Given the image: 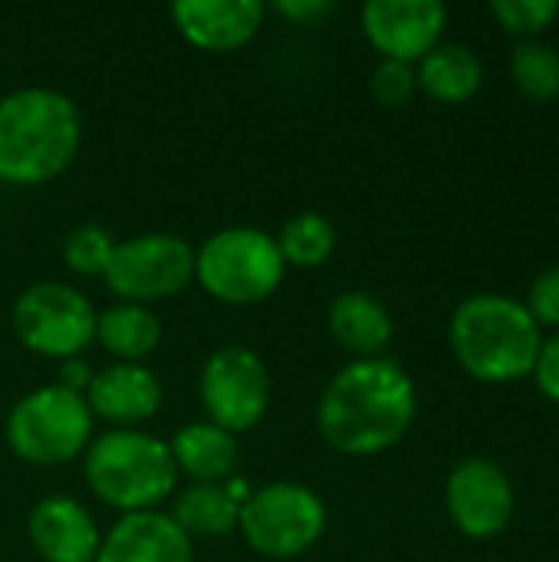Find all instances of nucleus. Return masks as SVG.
Instances as JSON below:
<instances>
[{
  "label": "nucleus",
  "instance_id": "obj_1",
  "mask_svg": "<svg viewBox=\"0 0 559 562\" xmlns=\"http://www.w3.org/2000/svg\"><path fill=\"white\" fill-rule=\"evenodd\" d=\"M415 408V382L399 359H356L323 389L316 428L329 448L353 458H372L409 435Z\"/></svg>",
  "mask_w": 559,
  "mask_h": 562
},
{
  "label": "nucleus",
  "instance_id": "obj_2",
  "mask_svg": "<svg viewBox=\"0 0 559 562\" xmlns=\"http://www.w3.org/2000/svg\"><path fill=\"white\" fill-rule=\"evenodd\" d=\"M79 142L82 119L69 95L26 86L0 99V181L46 184L72 165Z\"/></svg>",
  "mask_w": 559,
  "mask_h": 562
},
{
  "label": "nucleus",
  "instance_id": "obj_3",
  "mask_svg": "<svg viewBox=\"0 0 559 562\" xmlns=\"http://www.w3.org/2000/svg\"><path fill=\"white\" fill-rule=\"evenodd\" d=\"M448 342L471 379L507 385L534 375L544 329L521 300L504 293H474L455 306Z\"/></svg>",
  "mask_w": 559,
  "mask_h": 562
},
{
  "label": "nucleus",
  "instance_id": "obj_4",
  "mask_svg": "<svg viewBox=\"0 0 559 562\" xmlns=\"http://www.w3.org/2000/svg\"><path fill=\"white\" fill-rule=\"evenodd\" d=\"M82 471L92 494L122 514L155 510L178 481L171 448L138 428H112L99 435L86 448Z\"/></svg>",
  "mask_w": 559,
  "mask_h": 562
},
{
  "label": "nucleus",
  "instance_id": "obj_5",
  "mask_svg": "<svg viewBox=\"0 0 559 562\" xmlns=\"http://www.w3.org/2000/svg\"><path fill=\"white\" fill-rule=\"evenodd\" d=\"M283 273L277 240L260 227H224L194 250V277L221 303H260L277 293Z\"/></svg>",
  "mask_w": 559,
  "mask_h": 562
},
{
  "label": "nucleus",
  "instance_id": "obj_6",
  "mask_svg": "<svg viewBox=\"0 0 559 562\" xmlns=\"http://www.w3.org/2000/svg\"><path fill=\"white\" fill-rule=\"evenodd\" d=\"M10 451L40 468L66 464L89 448L92 412L82 395L53 385L26 392L7 415L3 425Z\"/></svg>",
  "mask_w": 559,
  "mask_h": 562
},
{
  "label": "nucleus",
  "instance_id": "obj_7",
  "mask_svg": "<svg viewBox=\"0 0 559 562\" xmlns=\"http://www.w3.org/2000/svg\"><path fill=\"white\" fill-rule=\"evenodd\" d=\"M237 530L254 553L270 560H293L326 533V504L306 484L277 481L250 491L241 501Z\"/></svg>",
  "mask_w": 559,
  "mask_h": 562
},
{
  "label": "nucleus",
  "instance_id": "obj_8",
  "mask_svg": "<svg viewBox=\"0 0 559 562\" xmlns=\"http://www.w3.org/2000/svg\"><path fill=\"white\" fill-rule=\"evenodd\" d=\"M13 333L36 356L72 359L96 339V310L79 290L40 280L16 296Z\"/></svg>",
  "mask_w": 559,
  "mask_h": 562
},
{
  "label": "nucleus",
  "instance_id": "obj_9",
  "mask_svg": "<svg viewBox=\"0 0 559 562\" xmlns=\"http://www.w3.org/2000/svg\"><path fill=\"white\" fill-rule=\"evenodd\" d=\"M105 283L122 303H155L181 293L194 280V247L178 234H138L115 240Z\"/></svg>",
  "mask_w": 559,
  "mask_h": 562
},
{
  "label": "nucleus",
  "instance_id": "obj_10",
  "mask_svg": "<svg viewBox=\"0 0 559 562\" xmlns=\"http://www.w3.org/2000/svg\"><path fill=\"white\" fill-rule=\"evenodd\" d=\"M201 405L208 422L244 435L257 428L270 408V375L264 359L247 346H221L201 369Z\"/></svg>",
  "mask_w": 559,
  "mask_h": 562
},
{
  "label": "nucleus",
  "instance_id": "obj_11",
  "mask_svg": "<svg viewBox=\"0 0 559 562\" xmlns=\"http://www.w3.org/2000/svg\"><path fill=\"white\" fill-rule=\"evenodd\" d=\"M445 504L451 524L468 540H494L514 520V484L501 464L488 458H468L451 468L445 484Z\"/></svg>",
  "mask_w": 559,
  "mask_h": 562
},
{
  "label": "nucleus",
  "instance_id": "obj_12",
  "mask_svg": "<svg viewBox=\"0 0 559 562\" xmlns=\"http://www.w3.org/2000/svg\"><path fill=\"white\" fill-rule=\"evenodd\" d=\"M448 10L438 0H369L362 7V33L382 59L415 63L438 46Z\"/></svg>",
  "mask_w": 559,
  "mask_h": 562
},
{
  "label": "nucleus",
  "instance_id": "obj_13",
  "mask_svg": "<svg viewBox=\"0 0 559 562\" xmlns=\"http://www.w3.org/2000/svg\"><path fill=\"white\" fill-rule=\"evenodd\" d=\"M26 537L46 562H96L102 547L92 514L69 494H49L36 501L26 517Z\"/></svg>",
  "mask_w": 559,
  "mask_h": 562
},
{
  "label": "nucleus",
  "instance_id": "obj_14",
  "mask_svg": "<svg viewBox=\"0 0 559 562\" xmlns=\"http://www.w3.org/2000/svg\"><path fill=\"white\" fill-rule=\"evenodd\" d=\"M178 33L208 53H227L250 43L264 23V3L257 0H178L171 7Z\"/></svg>",
  "mask_w": 559,
  "mask_h": 562
},
{
  "label": "nucleus",
  "instance_id": "obj_15",
  "mask_svg": "<svg viewBox=\"0 0 559 562\" xmlns=\"http://www.w3.org/2000/svg\"><path fill=\"white\" fill-rule=\"evenodd\" d=\"M82 398L92 418H102L115 428H135L161 408V382L142 362H115L102 372H92Z\"/></svg>",
  "mask_w": 559,
  "mask_h": 562
},
{
  "label": "nucleus",
  "instance_id": "obj_16",
  "mask_svg": "<svg viewBox=\"0 0 559 562\" xmlns=\"http://www.w3.org/2000/svg\"><path fill=\"white\" fill-rule=\"evenodd\" d=\"M96 562H191V537L171 514H125L102 537Z\"/></svg>",
  "mask_w": 559,
  "mask_h": 562
},
{
  "label": "nucleus",
  "instance_id": "obj_17",
  "mask_svg": "<svg viewBox=\"0 0 559 562\" xmlns=\"http://www.w3.org/2000/svg\"><path fill=\"white\" fill-rule=\"evenodd\" d=\"M329 333L333 339L353 352L356 359H379L385 356L389 342H392V316L385 310V303H379L372 293L362 290H346L329 303Z\"/></svg>",
  "mask_w": 559,
  "mask_h": 562
},
{
  "label": "nucleus",
  "instance_id": "obj_18",
  "mask_svg": "<svg viewBox=\"0 0 559 562\" xmlns=\"http://www.w3.org/2000/svg\"><path fill=\"white\" fill-rule=\"evenodd\" d=\"M168 448H171L175 468L185 471L194 484H227L241 461L237 438L211 422L181 428Z\"/></svg>",
  "mask_w": 559,
  "mask_h": 562
},
{
  "label": "nucleus",
  "instance_id": "obj_19",
  "mask_svg": "<svg viewBox=\"0 0 559 562\" xmlns=\"http://www.w3.org/2000/svg\"><path fill=\"white\" fill-rule=\"evenodd\" d=\"M481 59L465 43H438L418 59L415 79L438 102H465L481 89Z\"/></svg>",
  "mask_w": 559,
  "mask_h": 562
},
{
  "label": "nucleus",
  "instance_id": "obj_20",
  "mask_svg": "<svg viewBox=\"0 0 559 562\" xmlns=\"http://www.w3.org/2000/svg\"><path fill=\"white\" fill-rule=\"evenodd\" d=\"M96 339L119 362H142L161 342V319L138 303H115L96 313Z\"/></svg>",
  "mask_w": 559,
  "mask_h": 562
},
{
  "label": "nucleus",
  "instance_id": "obj_21",
  "mask_svg": "<svg viewBox=\"0 0 559 562\" xmlns=\"http://www.w3.org/2000/svg\"><path fill=\"white\" fill-rule=\"evenodd\" d=\"M171 520L188 537L221 540L237 530L241 501L227 491V484H191L188 491L178 494Z\"/></svg>",
  "mask_w": 559,
  "mask_h": 562
},
{
  "label": "nucleus",
  "instance_id": "obj_22",
  "mask_svg": "<svg viewBox=\"0 0 559 562\" xmlns=\"http://www.w3.org/2000/svg\"><path fill=\"white\" fill-rule=\"evenodd\" d=\"M273 240L287 267H320L336 250V227L316 211H300L283 221Z\"/></svg>",
  "mask_w": 559,
  "mask_h": 562
},
{
  "label": "nucleus",
  "instance_id": "obj_23",
  "mask_svg": "<svg viewBox=\"0 0 559 562\" xmlns=\"http://www.w3.org/2000/svg\"><path fill=\"white\" fill-rule=\"evenodd\" d=\"M511 76L530 99L559 95V49L544 40H521L511 53Z\"/></svg>",
  "mask_w": 559,
  "mask_h": 562
},
{
  "label": "nucleus",
  "instance_id": "obj_24",
  "mask_svg": "<svg viewBox=\"0 0 559 562\" xmlns=\"http://www.w3.org/2000/svg\"><path fill=\"white\" fill-rule=\"evenodd\" d=\"M112 234L102 224H76L63 237V260L72 273L82 277H102L105 263L112 257Z\"/></svg>",
  "mask_w": 559,
  "mask_h": 562
},
{
  "label": "nucleus",
  "instance_id": "obj_25",
  "mask_svg": "<svg viewBox=\"0 0 559 562\" xmlns=\"http://www.w3.org/2000/svg\"><path fill=\"white\" fill-rule=\"evenodd\" d=\"M491 13L501 26L521 40H537L559 16V0H494Z\"/></svg>",
  "mask_w": 559,
  "mask_h": 562
},
{
  "label": "nucleus",
  "instance_id": "obj_26",
  "mask_svg": "<svg viewBox=\"0 0 559 562\" xmlns=\"http://www.w3.org/2000/svg\"><path fill=\"white\" fill-rule=\"evenodd\" d=\"M418 89V79H415V69L412 63H402V59H382L376 69H372V95L382 102V105H405Z\"/></svg>",
  "mask_w": 559,
  "mask_h": 562
},
{
  "label": "nucleus",
  "instance_id": "obj_27",
  "mask_svg": "<svg viewBox=\"0 0 559 562\" xmlns=\"http://www.w3.org/2000/svg\"><path fill=\"white\" fill-rule=\"evenodd\" d=\"M527 313L537 319V326H559V263L547 267L544 273L534 277L530 293H527Z\"/></svg>",
  "mask_w": 559,
  "mask_h": 562
},
{
  "label": "nucleus",
  "instance_id": "obj_28",
  "mask_svg": "<svg viewBox=\"0 0 559 562\" xmlns=\"http://www.w3.org/2000/svg\"><path fill=\"white\" fill-rule=\"evenodd\" d=\"M534 379H537L540 392L559 405V333L550 336V339H544L537 366H534Z\"/></svg>",
  "mask_w": 559,
  "mask_h": 562
},
{
  "label": "nucleus",
  "instance_id": "obj_29",
  "mask_svg": "<svg viewBox=\"0 0 559 562\" xmlns=\"http://www.w3.org/2000/svg\"><path fill=\"white\" fill-rule=\"evenodd\" d=\"M89 382H92V369H89V362H86L82 356L63 359V366H59V379H56V385H59V389L76 392V395H86Z\"/></svg>",
  "mask_w": 559,
  "mask_h": 562
},
{
  "label": "nucleus",
  "instance_id": "obj_30",
  "mask_svg": "<svg viewBox=\"0 0 559 562\" xmlns=\"http://www.w3.org/2000/svg\"><path fill=\"white\" fill-rule=\"evenodd\" d=\"M277 10H280L283 16L297 20V23H310V20L326 16V13L333 10V3H329V0H280Z\"/></svg>",
  "mask_w": 559,
  "mask_h": 562
}]
</instances>
